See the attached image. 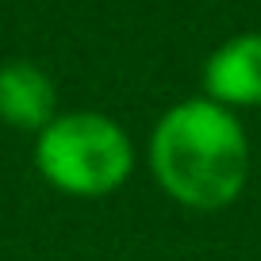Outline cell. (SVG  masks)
Instances as JSON below:
<instances>
[{
    "label": "cell",
    "mask_w": 261,
    "mask_h": 261,
    "mask_svg": "<svg viewBox=\"0 0 261 261\" xmlns=\"http://www.w3.org/2000/svg\"><path fill=\"white\" fill-rule=\"evenodd\" d=\"M204 96L223 108H261V31H242L204 62Z\"/></svg>",
    "instance_id": "3"
},
{
    "label": "cell",
    "mask_w": 261,
    "mask_h": 261,
    "mask_svg": "<svg viewBox=\"0 0 261 261\" xmlns=\"http://www.w3.org/2000/svg\"><path fill=\"white\" fill-rule=\"evenodd\" d=\"M150 169L169 200L192 212L234 204L250 173V142L234 112L207 96L173 104L150 135Z\"/></svg>",
    "instance_id": "1"
},
{
    "label": "cell",
    "mask_w": 261,
    "mask_h": 261,
    "mask_svg": "<svg viewBox=\"0 0 261 261\" xmlns=\"http://www.w3.org/2000/svg\"><path fill=\"white\" fill-rule=\"evenodd\" d=\"M58 115L54 77L35 62H4L0 65V119L16 130L39 135Z\"/></svg>",
    "instance_id": "4"
},
{
    "label": "cell",
    "mask_w": 261,
    "mask_h": 261,
    "mask_svg": "<svg viewBox=\"0 0 261 261\" xmlns=\"http://www.w3.org/2000/svg\"><path fill=\"white\" fill-rule=\"evenodd\" d=\"M35 165L58 192L96 200L130 177L135 146L104 112H65L39 130Z\"/></svg>",
    "instance_id": "2"
}]
</instances>
